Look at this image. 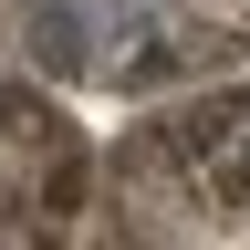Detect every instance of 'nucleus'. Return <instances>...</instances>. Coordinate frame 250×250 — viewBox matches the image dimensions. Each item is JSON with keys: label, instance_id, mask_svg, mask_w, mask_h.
<instances>
[{"label": "nucleus", "instance_id": "nucleus-1", "mask_svg": "<svg viewBox=\"0 0 250 250\" xmlns=\"http://www.w3.org/2000/svg\"><path fill=\"white\" fill-rule=\"evenodd\" d=\"M167 146L198 156V167H240L250 156V104H188V115H167Z\"/></svg>", "mask_w": 250, "mask_h": 250}, {"label": "nucleus", "instance_id": "nucleus-2", "mask_svg": "<svg viewBox=\"0 0 250 250\" xmlns=\"http://www.w3.org/2000/svg\"><path fill=\"white\" fill-rule=\"evenodd\" d=\"M31 52H52V62L83 52V11H73V0H42V11H31Z\"/></svg>", "mask_w": 250, "mask_h": 250}]
</instances>
